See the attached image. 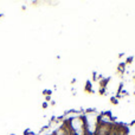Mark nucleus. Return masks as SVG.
<instances>
[{
	"label": "nucleus",
	"mask_w": 135,
	"mask_h": 135,
	"mask_svg": "<svg viewBox=\"0 0 135 135\" xmlns=\"http://www.w3.org/2000/svg\"><path fill=\"white\" fill-rule=\"evenodd\" d=\"M84 122H85L86 134L88 135H95L97 127L100 124V115L95 110H88L84 115Z\"/></svg>",
	"instance_id": "f257e3e1"
},
{
	"label": "nucleus",
	"mask_w": 135,
	"mask_h": 135,
	"mask_svg": "<svg viewBox=\"0 0 135 135\" xmlns=\"http://www.w3.org/2000/svg\"><path fill=\"white\" fill-rule=\"evenodd\" d=\"M108 82H109V78H104V79H102V81L100 82L101 88H102V89H105V86H107Z\"/></svg>",
	"instance_id": "f03ea898"
},
{
	"label": "nucleus",
	"mask_w": 135,
	"mask_h": 135,
	"mask_svg": "<svg viewBox=\"0 0 135 135\" xmlns=\"http://www.w3.org/2000/svg\"><path fill=\"white\" fill-rule=\"evenodd\" d=\"M124 66H126V63H121L119 66H117V69H119L120 72H123L124 71Z\"/></svg>",
	"instance_id": "7ed1b4c3"
},
{
	"label": "nucleus",
	"mask_w": 135,
	"mask_h": 135,
	"mask_svg": "<svg viewBox=\"0 0 135 135\" xmlns=\"http://www.w3.org/2000/svg\"><path fill=\"white\" fill-rule=\"evenodd\" d=\"M85 91L86 93H91V84L89 82H86V84H85Z\"/></svg>",
	"instance_id": "20e7f679"
},
{
	"label": "nucleus",
	"mask_w": 135,
	"mask_h": 135,
	"mask_svg": "<svg viewBox=\"0 0 135 135\" xmlns=\"http://www.w3.org/2000/svg\"><path fill=\"white\" fill-rule=\"evenodd\" d=\"M112 103H113V104H116V103H117L116 98H114V97H113V98H112Z\"/></svg>",
	"instance_id": "39448f33"
}]
</instances>
